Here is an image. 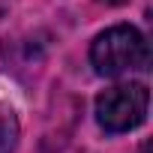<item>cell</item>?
I'll use <instances>...</instances> for the list:
<instances>
[{
	"instance_id": "obj_3",
	"label": "cell",
	"mask_w": 153,
	"mask_h": 153,
	"mask_svg": "<svg viewBox=\"0 0 153 153\" xmlns=\"http://www.w3.org/2000/svg\"><path fill=\"white\" fill-rule=\"evenodd\" d=\"M18 144V120L12 108H0V153H15Z\"/></svg>"
},
{
	"instance_id": "obj_1",
	"label": "cell",
	"mask_w": 153,
	"mask_h": 153,
	"mask_svg": "<svg viewBox=\"0 0 153 153\" xmlns=\"http://www.w3.org/2000/svg\"><path fill=\"white\" fill-rule=\"evenodd\" d=\"M90 63L105 78H117V75H126V72H141L150 63V45L138 27L114 24L93 39Z\"/></svg>"
},
{
	"instance_id": "obj_4",
	"label": "cell",
	"mask_w": 153,
	"mask_h": 153,
	"mask_svg": "<svg viewBox=\"0 0 153 153\" xmlns=\"http://www.w3.org/2000/svg\"><path fill=\"white\" fill-rule=\"evenodd\" d=\"M102 3H108V6H120V3H126V0H102Z\"/></svg>"
},
{
	"instance_id": "obj_2",
	"label": "cell",
	"mask_w": 153,
	"mask_h": 153,
	"mask_svg": "<svg viewBox=\"0 0 153 153\" xmlns=\"http://www.w3.org/2000/svg\"><path fill=\"white\" fill-rule=\"evenodd\" d=\"M147 105H150V93L141 81L114 84L96 96V123L108 135L129 132V129L144 123Z\"/></svg>"
},
{
	"instance_id": "obj_5",
	"label": "cell",
	"mask_w": 153,
	"mask_h": 153,
	"mask_svg": "<svg viewBox=\"0 0 153 153\" xmlns=\"http://www.w3.org/2000/svg\"><path fill=\"white\" fill-rule=\"evenodd\" d=\"M138 153H150V144H147V141H144V144H141V147H138Z\"/></svg>"
}]
</instances>
